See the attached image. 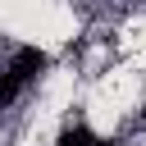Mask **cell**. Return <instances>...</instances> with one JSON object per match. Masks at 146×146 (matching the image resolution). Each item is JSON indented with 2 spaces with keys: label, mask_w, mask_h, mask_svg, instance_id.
<instances>
[{
  "label": "cell",
  "mask_w": 146,
  "mask_h": 146,
  "mask_svg": "<svg viewBox=\"0 0 146 146\" xmlns=\"http://www.w3.org/2000/svg\"><path fill=\"white\" fill-rule=\"evenodd\" d=\"M46 64H50V59H46V50H36V46H18V55H14L9 73H14V78L27 87V82H36V78L46 73Z\"/></svg>",
  "instance_id": "obj_1"
},
{
  "label": "cell",
  "mask_w": 146,
  "mask_h": 146,
  "mask_svg": "<svg viewBox=\"0 0 146 146\" xmlns=\"http://www.w3.org/2000/svg\"><path fill=\"white\" fill-rule=\"evenodd\" d=\"M55 146H114V141H96V137H91V132H87V128L78 123V128H64Z\"/></svg>",
  "instance_id": "obj_2"
},
{
  "label": "cell",
  "mask_w": 146,
  "mask_h": 146,
  "mask_svg": "<svg viewBox=\"0 0 146 146\" xmlns=\"http://www.w3.org/2000/svg\"><path fill=\"white\" fill-rule=\"evenodd\" d=\"M18 91H23V82H18V78H14L9 68H5V73H0V110H5V105H9V100H14Z\"/></svg>",
  "instance_id": "obj_3"
}]
</instances>
